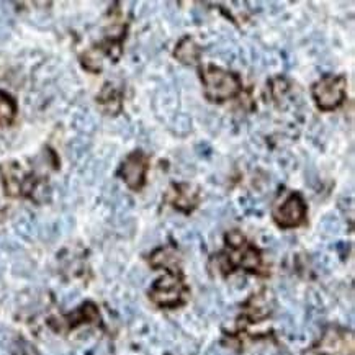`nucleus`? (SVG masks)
Listing matches in <instances>:
<instances>
[{
  "label": "nucleus",
  "mask_w": 355,
  "mask_h": 355,
  "mask_svg": "<svg viewBox=\"0 0 355 355\" xmlns=\"http://www.w3.org/2000/svg\"><path fill=\"white\" fill-rule=\"evenodd\" d=\"M207 355H230V352H226V350H223V349H211V350H208Z\"/></svg>",
  "instance_id": "nucleus-12"
},
{
  "label": "nucleus",
  "mask_w": 355,
  "mask_h": 355,
  "mask_svg": "<svg viewBox=\"0 0 355 355\" xmlns=\"http://www.w3.org/2000/svg\"><path fill=\"white\" fill-rule=\"evenodd\" d=\"M167 202L177 210L190 213L198 203V192H192V187L187 184L172 185L167 195Z\"/></svg>",
  "instance_id": "nucleus-7"
},
{
  "label": "nucleus",
  "mask_w": 355,
  "mask_h": 355,
  "mask_svg": "<svg viewBox=\"0 0 355 355\" xmlns=\"http://www.w3.org/2000/svg\"><path fill=\"white\" fill-rule=\"evenodd\" d=\"M274 221L284 230H290V227H297L303 225L304 218H306V202L302 197V193L291 192L277 203L272 211Z\"/></svg>",
  "instance_id": "nucleus-3"
},
{
  "label": "nucleus",
  "mask_w": 355,
  "mask_h": 355,
  "mask_svg": "<svg viewBox=\"0 0 355 355\" xmlns=\"http://www.w3.org/2000/svg\"><path fill=\"white\" fill-rule=\"evenodd\" d=\"M349 334L339 331L338 327H329L322 336L320 343V354L321 355H340L347 354V340L349 347H354L352 345V336L347 339Z\"/></svg>",
  "instance_id": "nucleus-6"
},
{
  "label": "nucleus",
  "mask_w": 355,
  "mask_h": 355,
  "mask_svg": "<svg viewBox=\"0 0 355 355\" xmlns=\"http://www.w3.org/2000/svg\"><path fill=\"white\" fill-rule=\"evenodd\" d=\"M179 263H180L179 252H177L174 248H171V245L157 249L156 252L151 256V266L162 267V268H166L167 272L179 270Z\"/></svg>",
  "instance_id": "nucleus-8"
},
{
  "label": "nucleus",
  "mask_w": 355,
  "mask_h": 355,
  "mask_svg": "<svg viewBox=\"0 0 355 355\" xmlns=\"http://www.w3.org/2000/svg\"><path fill=\"white\" fill-rule=\"evenodd\" d=\"M200 79L203 82L205 97L210 102H225V100L234 98L243 90V82L234 72L216 66H207L200 71Z\"/></svg>",
  "instance_id": "nucleus-1"
},
{
  "label": "nucleus",
  "mask_w": 355,
  "mask_h": 355,
  "mask_svg": "<svg viewBox=\"0 0 355 355\" xmlns=\"http://www.w3.org/2000/svg\"><path fill=\"white\" fill-rule=\"evenodd\" d=\"M185 286L182 284V279L177 275V272H169L167 275H164L162 279H159L154 286L149 291L151 300L159 306L164 308H172L180 304L182 295H184Z\"/></svg>",
  "instance_id": "nucleus-4"
},
{
  "label": "nucleus",
  "mask_w": 355,
  "mask_h": 355,
  "mask_svg": "<svg viewBox=\"0 0 355 355\" xmlns=\"http://www.w3.org/2000/svg\"><path fill=\"white\" fill-rule=\"evenodd\" d=\"M347 92V79L345 76H322L313 85V100L321 112L336 110L344 102Z\"/></svg>",
  "instance_id": "nucleus-2"
},
{
  "label": "nucleus",
  "mask_w": 355,
  "mask_h": 355,
  "mask_svg": "<svg viewBox=\"0 0 355 355\" xmlns=\"http://www.w3.org/2000/svg\"><path fill=\"white\" fill-rule=\"evenodd\" d=\"M17 115V103L10 95L0 92V125L7 126L15 120Z\"/></svg>",
  "instance_id": "nucleus-10"
},
{
  "label": "nucleus",
  "mask_w": 355,
  "mask_h": 355,
  "mask_svg": "<svg viewBox=\"0 0 355 355\" xmlns=\"http://www.w3.org/2000/svg\"><path fill=\"white\" fill-rule=\"evenodd\" d=\"M149 169V159L143 151H135L131 153L128 157L125 159L121 164L118 174L130 187L131 190L138 192L146 184V175H148Z\"/></svg>",
  "instance_id": "nucleus-5"
},
{
  "label": "nucleus",
  "mask_w": 355,
  "mask_h": 355,
  "mask_svg": "<svg viewBox=\"0 0 355 355\" xmlns=\"http://www.w3.org/2000/svg\"><path fill=\"white\" fill-rule=\"evenodd\" d=\"M200 53H202V49H200L198 44L195 43L190 36H185V38L177 44L174 54L179 61L184 62V64H195L200 59Z\"/></svg>",
  "instance_id": "nucleus-9"
},
{
  "label": "nucleus",
  "mask_w": 355,
  "mask_h": 355,
  "mask_svg": "<svg viewBox=\"0 0 355 355\" xmlns=\"http://www.w3.org/2000/svg\"><path fill=\"white\" fill-rule=\"evenodd\" d=\"M105 97H107V100H100V103H102L103 108H105L107 112H112L110 115H116L115 107L118 108V110L121 108V94L113 87H110V85H107V89L103 90L102 95H100V98H105Z\"/></svg>",
  "instance_id": "nucleus-11"
}]
</instances>
